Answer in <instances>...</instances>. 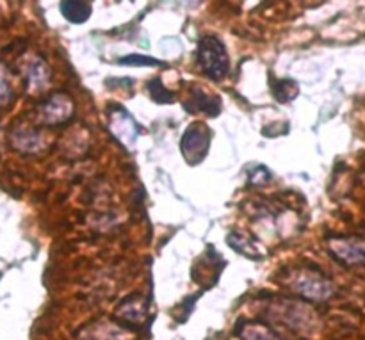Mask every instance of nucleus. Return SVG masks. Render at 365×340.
<instances>
[{
    "mask_svg": "<svg viewBox=\"0 0 365 340\" xmlns=\"http://www.w3.org/2000/svg\"><path fill=\"white\" fill-rule=\"evenodd\" d=\"M196 57L202 66L203 73L212 81H220L230 70V59H228L227 46L216 36H203L198 41Z\"/></svg>",
    "mask_w": 365,
    "mask_h": 340,
    "instance_id": "f257e3e1",
    "label": "nucleus"
},
{
    "mask_svg": "<svg viewBox=\"0 0 365 340\" xmlns=\"http://www.w3.org/2000/svg\"><path fill=\"white\" fill-rule=\"evenodd\" d=\"M212 134L205 123H192L189 125L187 130L182 135L180 150L184 159L189 164H198L205 159L207 152L210 148Z\"/></svg>",
    "mask_w": 365,
    "mask_h": 340,
    "instance_id": "f03ea898",
    "label": "nucleus"
},
{
    "mask_svg": "<svg viewBox=\"0 0 365 340\" xmlns=\"http://www.w3.org/2000/svg\"><path fill=\"white\" fill-rule=\"evenodd\" d=\"M292 287L305 299L324 302L334 294V285L319 273H299L292 282Z\"/></svg>",
    "mask_w": 365,
    "mask_h": 340,
    "instance_id": "7ed1b4c3",
    "label": "nucleus"
},
{
    "mask_svg": "<svg viewBox=\"0 0 365 340\" xmlns=\"http://www.w3.org/2000/svg\"><path fill=\"white\" fill-rule=\"evenodd\" d=\"M73 114V103L66 95H53L43 103L41 120L46 125H59L70 120Z\"/></svg>",
    "mask_w": 365,
    "mask_h": 340,
    "instance_id": "20e7f679",
    "label": "nucleus"
},
{
    "mask_svg": "<svg viewBox=\"0 0 365 340\" xmlns=\"http://www.w3.org/2000/svg\"><path fill=\"white\" fill-rule=\"evenodd\" d=\"M330 252L344 264H365V242L360 239L330 241Z\"/></svg>",
    "mask_w": 365,
    "mask_h": 340,
    "instance_id": "39448f33",
    "label": "nucleus"
},
{
    "mask_svg": "<svg viewBox=\"0 0 365 340\" xmlns=\"http://www.w3.org/2000/svg\"><path fill=\"white\" fill-rule=\"evenodd\" d=\"M185 107H187L191 113L200 110V113H205L209 114V116H217V113H220L221 109V103L216 96L205 95L202 89H192V95L191 98H189V102L185 103Z\"/></svg>",
    "mask_w": 365,
    "mask_h": 340,
    "instance_id": "423d86ee",
    "label": "nucleus"
},
{
    "mask_svg": "<svg viewBox=\"0 0 365 340\" xmlns=\"http://www.w3.org/2000/svg\"><path fill=\"white\" fill-rule=\"evenodd\" d=\"M237 335L241 340H284L267 324L253 323V321L252 323H242V326L237 330Z\"/></svg>",
    "mask_w": 365,
    "mask_h": 340,
    "instance_id": "0eeeda50",
    "label": "nucleus"
},
{
    "mask_svg": "<svg viewBox=\"0 0 365 340\" xmlns=\"http://www.w3.org/2000/svg\"><path fill=\"white\" fill-rule=\"evenodd\" d=\"M110 128L114 130L116 138H120L123 143H132L135 134H138L134 120L125 110H121L120 114H114L113 121H110Z\"/></svg>",
    "mask_w": 365,
    "mask_h": 340,
    "instance_id": "6e6552de",
    "label": "nucleus"
},
{
    "mask_svg": "<svg viewBox=\"0 0 365 340\" xmlns=\"http://www.w3.org/2000/svg\"><path fill=\"white\" fill-rule=\"evenodd\" d=\"M61 13L71 24H84L91 16V4L89 2H63Z\"/></svg>",
    "mask_w": 365,
    "mask_h": 340,
    "instance_id": "1a4fd4ad",
    "label": "nucleus"
},
{
    "mask_svg": "<svg viewBox=\"0 0 365 340\" xmlns=\"http://www.w3.org/2000/svg\"><path fill=\"white\" fill-rule=\"evenodd\" d=\"M271 88H273V95L278 102H291L299 91L298 84L292 81H278L271 84Z\"/></svg>",
    "mask_w": 365,
    "mask_h": 340,
    "instance_id": "9d476101",
    "label": "nucleus"
},
{
    "mask_svg": "<svg viewBox=\"0 0 365 340\" xmlns=\"http://www.w3.org/2000/svg\"><path fill=\"white\" fill-rule=\"evenodd\" d=\"M148 89H150V95H152V98L155 100L157 103H170V102H173V93L168 91V89L164 88L163 84H160V81H152V82H150Z\"/></svg>",
    "mask_w": 365,
    "mask_h": 340,
    "instance_id": "9b49d317",
    "label": "nucleus"
},
{
    "mask_svg": "<svg viewBox=\"0 0 365 340\" xmlns=\"http://www.w3.org/2000/svg\"><path fill=\"white\" fill-rule=\"evenodd\" d=\"M120 64H134V66H157L160 64V61L152 59L148 56H138V53H132V56L121 57Z\"/></svg>",
    "mask_w": 365,
    "mask_h": 340,
    "instance_id": "f8f14e48",
    "label": "nucleus"
},
{
    "mask_svg": "<svg viewBox=\"0 0 365 340\" xmlns=\"http://www.w3.org/2000/svg\"><path fill=\"white\" fill-rule=\"evenodd\" d=\"M46 75H48V71L41 63H36L29 68V81L32 82V86H43V82L46 81Z\"/></svg>",
    "mask_w": 365,
    "mask_h": 340,
    "instance_id": "ddd939ff",
    "label": "nucleus"
},
{
    "mask_svg": "<svg viewBox=\"0 0 365 340\" xmlns=\"http://www.w3.org/2000/svg\"><path fill=\"white\" fill-rule=\"evenodd\" d=\"M271 178V173L266 168H259V170L253 171V175L250 177V184L253 185H264Z\"/></svg>",
    "mask_w": 365,
    "mask_h": 340,
    "instance_id": "4468645a",
    "label": "nucleus"
},
{
    "mask_svg": "<svg viewBox=\"0 0 365 340\" xmlns=\"http://www.w3.org/2000/svg\"><path fill=\"white\" fill-rule=\"evenodd\" d=\"M7 96H9V84H7V78L4 75L2 66H0V103L6 102Z\"/></svg>",
    "mask_w": 365,
    "mask_h": 340,
    "instance_id": "2eb2a0df",
    "label": "nucleus"
}]
</instances>
